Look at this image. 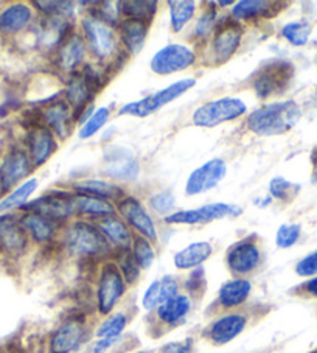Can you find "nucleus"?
<instances>
[{
  "instance_id": "21",
  "label": "nucleus",
  "mask_w": 317,
  "mask_h": 353,
  "mask_svg": "<svg viewBox=\"0 0 317 353\" xmlns=\"http://www.w3.org/2000/svg\"><path fill=\"white\" fill-rule=\"evenodd\" d=\"M28 246V235L21 221L13 215L0 216V252L10 257H19Z\"/></svg>"
},
{
  "instance_id": "50",
  "label": "nucleus",
  "mask_w": 317,
  "mask_h": 353,
  "mask_svg": "<svg viewBox=\"0 0 317 353\" xmlns=\"http://www.w3.org/2000/svg\"><path fill=\"white\" fill-rule=\"evenodd\" d=\"M120 338H100L95 341L92 347V353H106L112 349V347L117 344Z\"/></svg>"
},
{
  "instance_id": "41",
  "label": "nucleus",
  "mask_w": 317,
  "mask_h": 353,
  "mask_svg": "<svg viewBox=\"0 0 317 353\" xmlns=\"http://www.w3.org/2000/svg\"><path fill=\"white\" fill-rule=\"evenodd\" d=\"M109 117H111V109L106 106L96 109V111H94V114L90 115L86 121H84L81 130H79V134H78L79 139L94 137L95 134L108 123Z\"/></svg>"
},
{
  "instance_id": "1",
  "label": "nucleus",
  "mask_w": 317,
  "mask_h": 353,
  "mask_svg": "<svg viewBox=\"0 0 317 353\" xmlns=\"http://www.w3.org/2000/svg\"><path fill=\"white\" fill-rule=\"evenodd\" d=\"M302 119V109L292 100L261 106L247 115V130L257 136H282L289 132Z\"/></svg>"
},
{
  "instance_id": "13",
  "label": "nucleus",
  "mask_w": 317,
  "mask_h": 353,
  "mask_svg": "<svg viewBox=\"0 0 317 353\" xmlns=\"http://www.w3.org/2000/svg\"><path fill=\"white\" fill-rule=\"evenodd\" d=\"M103 173L114 181L132 182L139 178L140 165L136 154L125 147L109 148L103 157Z\"/></svg>"
},
{
  "instance_id": "29",
  "label": "nucleus",
  "mask_w": 317,
  "mask_h": 353,
  "mask_svg": "<svg viewBox=\"0 0 317 353\" xmlns=\"http://www.w3.org/2000/svg\"><path fill=\"white\" fill-rule=\"evenodd\" d=\"M192 312V297L188 294H176L172 299L163 302L156 310V318L161 324L167 327H176L187 319Z\"/></svg>"
},
{
  "instance_id": "5",
  "label": "nucleus",
  "mask_w": 317,
  "mask_h": 353,
  "mask_svg": "<svg viewBox=\"0 0 317 353\" xmlns=\"http://www.w3.org/2000/svg\"><path fill=\"white\" fill-rule=\"evenodd\" d=\"M194 86H196V80L194 78H184V80L170 84L168 88L158 90V92L150 97H145L142 100L127 103L123 108H120L119 114L132 115V117H148V115L157 112L158 109L168 105V103L179 99L181 95H184Z\"/></svg>"
},
{
  "instance_id": "49",
  "label": "nucleus",
  "mask_w": 317,
  "mask_h": 353,
  "mask_svg": "<svg viewBox=\"0 0 317 353\" xmlns=\"http://www.w3.org/2000/svg\"><path fill=\"white\" fill-rule=\"evenodd\" d=\"M193 352V341L185 339L182 343H170L162 347L161 353H192Z\"/></svg>"
},
{
  "instance_id": "45",
  "label": "nucleus",
  "mask_w": 317,
  "mask_h": 353,
  "mask_svg": "<svg viewBox=\"0 0 317 353\" xmlns=\"http://www.w3.org/2000/svg\"><path fill=\"white\" fill-rule=\"evenodd\" d=\"M33 5L47 17H69L75 10L73 2H33Z\"/></svg>"
},
{
  "instance_id": "22",
  "label": "nucleus",
  "mask_w": 317,
  "mask_h": 353,
  "mask_svg": "<svg viewBox=\"0 0 317 353\" xmlns=\"http://www.w3.org/2000/svg\"><path fill=\"white\" fill-rule=\"evenodd\" d=\"M88 54V44L81 33H72L63 44L57 48V67L65 74H75L83 65Z\"/></svg>"
},
{
  "instance_id": "51",
  "label": "nucleus",
  "mask_w": 317,
  "mask_h": 353,
  "mask_svg": "<svg viewBox=\"0 0 317 353\" xmlns=\"http://www.w3.org/2000/svg\"><path fill=\"white\" fill-rule=\"evenodd\" d=\"M302 291L305 294H308L311 297H317V276L316 277H311L308 282H305L302 285Z\"/></svg>"
},
{
  "instance_id": "9",
  "label": "nucleus",
  "mask_w": 317,
  "mask_h": 353,
  "mask_svg": "<svg viewBox=\"0 0 317 353\" xmlns=\"http://www.w3.org/2000/svg\"><path fill=\"white\" fill-rule=\"evenodd\" d=\"M88 338V325L84 316H70L52 332L48 338V353H75Z\"/></svg>"
},
{
  "instance_id": "32",
  "label": "nucleus",
  "mask_w": 317,
  "mask_h": 353,
  "mask_svg": "<svg viewBox=\"0 0 317 353\" xmlns=\"http://www.w3.org/2000/svg\"><path fill=\"white\" fill-rule=\"evenodd\" d=\"M73 190L78 194H89V196H96L106 201L111 199H121L125 196V192L121 190L114 182H106V181H99V179H86L79 181L76 184H73Z\"/></svg>"
},
{
  "instance_id": "36",
  "label": "nucleus",
  "mask_w": 317,
  "mask_h": 353,
  "mask_svg": "<svg viewBox=\"0 0 317 353\" xmlns=\"http://www.w3.org/2000/svg\"><path fill=\"white\" fill-rule=\"evenodd\" d=\"M157 2L148 0V2H119L120 14L125 19H137L143 22H151L157 13Z\"/></svg>"
},
{
  "instance_id": "33",
  "label": "nucleus",
  "mask_w": 317,
  "mask_h": 353,
  "mask_svg": "<svg viewBox=\"0 0 317 353\" xmlns=\"http://www.w3.org/2000/svg\"><path fill=\"white\" fill-rule=\"evenodd\" d=\"M76 214L92 218V220H101V218L115 215V209L111 201L76 193Z\"/></svg>"
},
{
  "instance_id": "35",
  "label": "nucleus",
  "mask_w": 317,
  "mask_h": 353,
  "mask_svg": "<svg viewBox=\"0 0 317 353\" xmlns=\"http://www.w3.org/2000/svg\"><path fill=\"white\" fill-rule=\"evenodd\" d=\"M168 7L172 30L174 33H179L193 19L198 3L193 0H172V2H168Z\"/></svg>"
},
{
  "instance_id": "47",
  "label": "nucleus",
  "mask_w": 317,
  "mask_h": 353,
  "mask_svg": "<svg viewBox=\"0 0 317 353\" xmlns=\"http://www.w3.org/2000/svg\"><path fill=\"white\" fill-rule=\"evenodd\" d=\"M185 288L188 291V296H201L205 290V272L203 268H196L193 270L190 276H188L185 282Z\"/></svg>"
},
{
  "instance_id": "42",
  "label": "nucleus",
  "mask_w": 317,
  "mask_h": 353,
  "mask_svg": "<svg viewBox=\"0 0 317 353\" xmlns=\"http://www.w3.org/2000/svg\"><path fill=\"white\" fill-rule=\"evenodd\" d=\"M115 265L119 266L121 276H123L125 282L127 285L137 283V280L140 277V271L142 270H140V266L137 265V261H136V259H134L131 251L117 252V260H115Z\"/></svg>"
},
{
  "instance_id": "40",
  "label": "nucleus",
  "mask_w": 317,
  "mask_h": 353,
  "mask_svg": "<svg viewBox=\"0 0 317 353\" xmlns=\"http://www.w3.org/2000/svg\"><path fill=\"white\" fill-rule=\"evenodd\" d=\"M298 190H300V185L282 178V176H277L269 182V196L283 201V203H289V201L294 199Z\"/></svg>"
},
{
  "instance_id": "8",
  "label": "nucleus",
  "mask_w": 317,
  "mask_h": 353,
  "mask_svg": "<svg viewBox=\"0 0 317 353\" xmlns=\"http://www.w3.org/2000/svg\"><path fill=\"white\" fill-rule=\"evenodd\" d=\"M292 75H294V67L288 61H272L255 72L252 88L260 99H269L272 95L283 92Z\"/></svg>"
},
{
  "instance_id": "46",
  "label": "nucleus",
  "mask_w": 317,
  "mask_h": 353,
  "mask_svg": "<svg viewBox=\"0 0 317 353\" xmlns=\"http://www.w3.org/2000/svg\"><path fill=\"white\" fill-rule=\"evenodd\" d=\"M176 199L172 192H161L150 198V207L158 215H167L174 209Z\"/></svg>"
},
{
  "instance_id": "55",
  "label": "nucleus",
  "mask_w": 317,
  "mask_h": 353,
  "mask_svg": "<svg viewBox=\"0 0 317 353\" xmlns=\"http://www.w3.org/2000/svg\"><path fill=\"white\" fill-rule=\"evenodd\" d=\"M134 353H146L145 350H139V352H134Z\"/></svg>"
},
{
  "instance_id": "3",
  "label": "nucleus",
  "mask_w": 317,
  "mask_h": 353,
  "mask_svg": "<svg viewBox=\"0 0 317 353\" xmlns=\"http://www.w3.org/2000/svg\"><path fill=\"white\" fill-rule=\"evenodd\" d=\"M126 288L127 283L125 282L115 261H106L101 266L99 279H96L95 305L99 313L101 316H106V318L109 314H112L115 307L123 299Z\"/></svg>"
},
{
  "instance_id": "39",
  "label": "nucleus",
  "mask_w": 317,
  "mask_h": 353,
  "mask_svg": "<svg viewBox=\"0 0 317 353\" xmlns=\"http://www.w3.org/2000/svg\"><path fill=\"white\" fill-rule=\"evenodd\" d=\"M311 34V26L305 21L298 22H289L282 28V36L289 42V44L296 47H303L307 44Z\"/></svg>"
},
{
  "instance_id": "6",
  "label": "nucleus",
  "mask_w": 317,
  "mask_h": 353,
  "mask_svg": "<svg viewBox=\"0 0 317 353\" xmlns=\"http://www.w3.org/2000/svg\"><path fill=\"white\" fill-rule=\"evenodd\" d=\"M23 210L39 214L57 224L69 221L76 214V193L52 190L22 207Z\"/></svg>"
},
{
  "instance_id": "30",
  "label": "nucleus",
  "mask_w": 317,
  "mask_h": 353,
  "mask_svg": "<svg viewBox=\"0 0 317 353\" xmlns=\"http://www.w3.org/2000/svg\"><path fill=\"white\" fill-rule=\"evenodd\" d=\"M19 221L23 230L27 232L28 239H32L36 245H50L59 226V224L48 220V218L33 214V212H27Z\"/></svg>"
},
{
  "instance_id": "26",
  "label": "nucleus",
  "mask_w": 317,
  "mask_h": 353,
  "mask_svg": "<svg viewBox=\"0 0 317 353\" xmlns=\"http://www.w3.org/2000/svg\"><path fill=\"white\" fill-rule=\"evenodd\" d=\"M179 294V280L174 276H163L151 282L143 293L142 308L145 312H156L158 305Z\"/></svg>"
},
{
  "instance_id": "28",
  "label": "nucleus",
  "mask_w": 317,
  "mask_h": 353,
  "mask_svg": "<svg viewBox=\"0 0 317 353\" xmlns=\"http://www.w3.org/2000/svg\"><path fill=\"white\" fill-rule=\"evenodd\" d=\"M33 17V8L28 3H11L0 11V34L13 36L22 32Z\"/></svg>"
},
{
  "instance_id": "53",
  "label": "nucleus",
  "mask_w": 317,
  "mask_h": 353,
  "mask_svg": "<svg viewBox=\"0 0 317 353\" xmlns=\"http://www.w3.org/2000/svg\"><path fill=\"white\" fill-rule=\"evenodd\" d=\"M255 203H257L260 207H266L267 204H271V203H272V198H271V196H267V198L261 199V201H255Z\"/></svg>"
},
{
  "instance_id": "52",
  "label": "nucleus",
  "mask_w": 317,
  "mask_h": 353,
  "mask_svg": "<svg viewBox=\"0 0 317 353\" xmlns=\"http://www.w3.org/2000/svg\"><path fill=\"white\" fill-rule=\"evenodd\" d=\"M213 5H215V7H219V8H224V7H234V2H232V0H227V2H213Z\"/></svg>"
},
{
  "instance_id": "10",
  "label": "nucleus",
  "mask_w": 317,
  "mask_h": 353,
  "mask_svg": "<svg viewBox=\"0 0 317 353\" xmlns=\"http://www.w3.org/2000/svg\"><path fill=\"white\" fill-rule=\"evenodd\" d=\"M196 63V53L184 44H168L151 58V70L157 75H172Z\"/></svg>"
},
{
  "instance_id": "12",
  "label": "nucleus",
  "mask_w": 317,
  "mask_h": 353,
  "mask_svg": "<svg viewBox=\"0 0 317 353\" xmlns=\"http://www.w3.org/2000/svg\"><path fill=\"white\" fill-rule=\"evenodd\" d=\"M225 263L236 277H246L261 263V249L254 239H243L227 249Z\"/></svg>"
},
{
  "instance_id": "19",
  "label": "nucleus",
  "mask_w": 317,
  "mask_h": 353,
  "mask_svg": "<svg viewBox=\"0 0 317 353\" xmlns=\"http://www.w3.org/2000/svg\"><path fill=\"white\" fill-rule=\"evenodd\" d=\"M27 148L33 167H41L53 156L58 143L54 134L38 121V123H33L32 130L27 134Z\"/></svg>"
},
{
  "instance_id": "24",
  "label": "nucleus",
  "mask_w": 317,
  "mask_h": 353,
  "mask_svg": "<svg viewBox=\"0 0 317 353\" xmlns=\"http://www.w3.org/2000/svg\"><path fill=\"white\" fill-rule=\"evenodd\" d=\"M95 224L101 230V234L106 236V240L112 246V249H117V252L131 251L134 243L132 229L121 218H119L117 215H111L101 218Z\"/></svg>"
},
{
  "instance_id": "43",
  "label": "nucleus",
  "mask_w": 317,
  "mask_h": 353,
  "mask_svg": "<svg viewBox=\"0 0 317 353\" xmlns=\"http://www.w3.org/2000/svg\"><path fill=\"white\" fill-rule=\"evenodd\" d=\"M218 8H215L213 2L209 3V8H205V11L194 26V38H207V36L215 33V30L218 27Z\"/></svg>"
},
{
  "instance_id": "7",
  "label": "nucleus",
  "mask_w": 317,
  "mask_h": 353,
  "mask_svg": "<svg viewBox=\"0 0 317 353\" xmlns=\"http://www.w3.org/2000/svg\"><path fill=\"white\" fill-rule=\"evenodd\" d=\"M247 112V105L236 97H224L205 103L193 112V123L199 128H213L243 117Z\"/></svg>"
},
{
  "instance_id": "11",
  "label": "nucleus",
  "mask_w": 317,
  "mask_h": 353,
  "mask_svg": "<svg viewBox=\"0 0 317 353\" xmlns=\"http://www.w3.org/2000/svg\"><path fill=\"white\" fill-rule=\"evenodd\" d=\"M241 207L225 203H213L207 205H201L198 209L190 210H179L174 214H170L165 218L167 224H205L215 220H223L227 216L241 215Z\"/></svg>"
},
{
  "instance_id": "4",
  "label": "nucleus",
  "mask_w": 317,
  "mask_h": 353,
  "mask_svg": "<svg viewBox=\"0 0 317 353\" xmlns=\"http://www.w3.org/2000/svg\"><path fill=\"white\" fill-rule=\"evenodd\" d=\"M83 38L94 57L100 61H111L120 53L119 33L96 17L88 14L81 19Z\"/></svg>"
},
{
  "instance_id": "18",
  "label": "nucleus",
  "mask_w": 317,
  "mask_h": 353,
  "mask_svg": "<svg viewBox=\"0 0 317 353\" xmlns=\"http://www.w3.org/2000/svg\"><path fill=\"white\" fill-rule=\"evenodd\" d=\"M33 168L34 167L27 151L21 148L11 150L0 162V184H2L3 190L8 192L21 181L27 179Z\"/></svg>"
},
{
  "instance_id": "25",
  "label": "nucleus",
  "mask_w": 317,
  "mask_h": 353,
  "mask_svg": "<svg viewBox=\"0 0 317 353\" xmlns=\"http://www.w3.org/2000/svg\"><path fill=\"white\" fill-rule=\"evenodd\" d=\"M252 294V283L246 277L227 280L218 291V305L224 310H235L249 301Z\"/></svg>"
},
{
  "instance_id": "17",
  "label": "nucleus",
  "mask_w": 317,
  "mask_h": 353,
  "mask_svg": "<svg viewBox=\"0 0 317 353\" xmlns=\"http://www.w3.org/2000/svg\"><path fill=\"white\" fill-rule=\"evenodd\" d=\"M225 174H227V165H225V162L219 159V157L210 159L196 170H193L192 174L188 176L185 193L188 196H194V194L209 192L225 178Z\"/></svg>"
},
{
  "instance_id": "54",
  "label": "nucleus",
  "mask_w": 317,
  "mask_h": 353,
  "mask_svg": "<svg viewBox=\"0 0 317 353\" xmlns=\"http://www.w3.org/2000/svg\"><path fill=\"white\" fill-rule=\"evenodd\" d=\"M5 193V190H3V187H2V184H0V201H2V194Z\"/></svg>"
},
{
  "instance_id": "31",
  "label": "nucleus",
  "mask_w": 317,
  "mask_h": 353,
  "mask_svg": "<svg viewBox=\"0 0 317 353\" xmlns=\"http://www.w3.org/2000/svg\"><path fill=\"white\" fill-rule=\"evenodd\" d=\"M213 254V246L209 241H196L192 245L181 249L174 254L173 265L176 270L181 271H193L201 268L204 261L209 260Z\"/></svg>"
},
{
  "instance_id": "14",
  "label": "nucleus",
  "mask_w": 317,
  "mask_h": 353,
  "mask_svg": "<svg viewBox=\"0 0 317 353\" xmlns=\"http://www.w3.org/2000/svg\"><path fill=\"white\" fill-rule=\"evenodd\" d=\"M117 210L123 218V221L132 230L143 236V239L154 243L157 240V229L152 221L148 210L145 209L143 204L134 196H123L117 201Z\"/></svg>"
},
{
  "instance_id": "34",
  "label": "nucleus",
  "mask_w": 317,
  "mask_h": 353,
  "mask_svg": "<svg viewBox=\"0 0 317 353\" xmlns=\"http://www.w3.org/2000/svg\"><path fill=\"white\" fill-rule=\"evenodd\" d=\"M38 179H27L22 182L19 187H16L13 192H10L7 196L0 201V214H7L10 210L22 209L23 205L28 203V199L32 198V194L38 188Z\"/></svg>"
},
{
  "instance_id": "44",
  "label": "nucleus",
  "mask_w": 317,
  "mask_h": 353,
  "mask_svg": "<svg viewBox=\"0 0 317 353\" xmlns=\"http://www.w3.org/2000/svg\"><path fill=\"white\" fill-rule=\"evenodd\" d=\"M302 235L300 224H282L276 235V245L280 249H288L294 246Z\"/></svg>"
},
{
  "instance_id": "38",
  "label": "nucleus",
  "mask_w": 317,
  "mask_h": 353,
  "mask_svg": "<svg viewBox=\"0 0 317 353\" xmlns=\"http://www.w3.org/2000/svg\"><path fill=\"white\" fill-rule=\"evenodd\" d=\"M131 254L136 259L140 270H150L156 260V251L152 248V243L140 235L134 236Z\"/></svg>"
},
{
  "instance_id": "48",
  "label": "nucleus",
  "mask_w": 317,
  "mask_h": 353,
  "mask_svg": "<svg viewBox=\"0 0 317 353\" xmlns=\"http://www.w3.org/2000/svg\"><path fill=\"white\" fill-rule=\"evenodd\" d=\"M296 274L298 277H316L317 276V251L308 254L296 265Z\"/></svg>"
},
{
  "instance_id": "27",
  "label": "nucleus",
  "mask_w": 317,
  "mask_h": 353,
  "mask_svg": "<svg viewBox=\"0 0 317 353\" xmlns=\"http://www.w3.org/2000/svg\"><path fill=\"white\" fill-rule=\"evenodd\" d=\"M150 23L137 19H123L119 22L117 32L119 39L123 44L125 50L130 54H139L143 50V46L148 38Z\"/></svg>"
},
{
  "instance_id": "23",
  "label": "nucleus",
  "mask_w": 317,
  "mask_h": 353,
  "mask_svg": "<svg viewBox=\"0 0 317 353\" xmlns=\"http://www.w3.org/2000/svg\"><path fill=\"white\" fill-rule=\"evenodd\" d=\"M282 7V2H269V0H241L232 8V19L236 22H252L260 19H269L277 16Z\"/></svg>"
},
{
  "instance_id": "16",
  "label": "nucleus",
  "mask_w": 317,
  "mask_h": 353,
  "mask_svg": "<svg viewBox=\"0 0 317 353\" xmlns=\"http://www.w3.org/2000/svg\"><path fill=\"white\" fill-rule=\"evenodd\" d=\"M75 114L65 100L58 97L47 100V105L41 109L39 123L47 126L54 136L65 139L72 132Z\"/></svg>"
},
{
  "instance_id": "37",
  "label": "nucleus",
  "mask_w": 317,
  "mask_h": 353,
  "mask_svg": "<svg viewBox=\"0 0 317 353\" xmlns=\"http://www.w3.org/2000/svg\"><path fill=\"white\" fill-rule=\"evenodd\" d=\"M127 327V316L123 312L112 313L101 322L100 327L96 328V339L100 338H121L125 328Z\"/></svg>"
},
{
  "instance_id": "15",
  "label": "nucleus",
  "mask_w": 317,
  "mask_h": 353,
  "mask_svg": "<svg viewBox=\"0 0 317 353\" xmlns=\"http://www.w3.org/2000/svg\"><path fill=\"white\" fill-rule=\"evenodd\" d=\"M243 39V28L240 22L224 19L218 23L212 41V57L216 64L227 63L238 52Z\"/></svg>"
},
{
  "instance_id": "20",
  "label": "nucleus",
  "mask_w": 317,
  "mask_h": 353,
  "mask_svg": "<svg viewBox=\"0 0 317 353\" xmlns=\"http://www.w3.org/2000/svg\"><path fill=\"white\" fill-rule=\"evenodd\" d=\"M247 316L245 313H225L219 316L207 328V338L215 345H225L246 330Z\"/></svg>"
},
{
  "instance_id": "2",
  "label": "nucleus",
  "mask_w": 317,
  "mask_h": 353,
  "mask_svg": "<svg viewBox=\"0 0 317 353\" xmlns=\"http://www.w3.org/2000/svg\"><path fill=\"white\" fill-rule=\"evenodd\" d=\"M63 246L72 257L84 260L106 259L112 252V246L99 226L86 220L73 221L67 226L63 235Z\"/></svg>"
}]
</instances>
